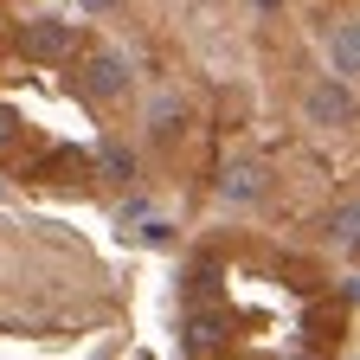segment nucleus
I'll use <instances>...</instances> for the list:
<instances>
[{"instance_id":"nucleus-5","label":"nucleus","mask_w":360,"mask_h":360,"mask_svg":"<svg viewBox=\"0 0 360 360\" xmlns=\"http://www.w3.org/2000/svg\"><path fill=\"white\" fill-rule=\"evenodd\" d=\"M322 45H328V58H335V77H354L360 71V45H354V26L347 20L322 26Z\"/></svg>"},{"instance_id":"nucleus-1","label":"nucleus","mask_w":360,"mask_h":360,"mask_svg":"<svg viewBox=\"0 0 360 360\" xmlns=\"http://www.w3.org/2000/svg\"><path fill=\"white\" fill-rule=\"evenodd\" d=\"M20 52L39 58V65H58V58L77 52V26H65V20H32V26H20Z\"/></svg>"},{"instance_id":"nucleus-7","label":"nucleus","mask_w":360,"mask_h":360,"mask_svg":"<svg viewBox=\"0 0 360 360\" xmlns=\"http://www.w3.org/2000/svg\"><path fill=\"white\" fill-rule=\"evenodd\" d=\"M180 116H187V110H180V103H174V97H161V103H155V116H148V122H155V135H174V122H180Z\"/></svg>"},{"instance_id":"nucleus-4","label":"nucleus","mask_w":360,"mask_h":360,"mask_svg":"<svg viewBox=\"0 0 360 360\" xmlns=\"http://www.w3.org/2000/svg\"><path fill=\"white\" fill-rule=\"evenodd\" d=\"M225 200H232V206H257L264 193H270V174L257 167V161H232V167H225V187H219Z\"/></svg>"},{"instance_id":"nucleus-6","label":"nucleus","mask_w":360,"mask_h":360,"mask_svg":"<svg viewBox=\"0 0 360 360\" xmlns=\"http://www.w3.org/2000/svg\"><path fill=\"white\" fill-rule=\"evenodd\" d=\"M97 174L122 187V180H135V155H129L122 142H103V155H97Z\"/></svg>"},{"instance_id":"nucleus-8","label":"nucleus","mask_w":360,"mask_h":360,"mask_svg":"<svg viewBox=\"0 0 360 360\" xmlns=\"http://www.w3.org/2000/svg\"><path fill=\"white\" fill-rule=\"evenodd\" d=\"M335 238H341V245L354 238V206H341V212H335Z\"/></svg>"},{"instance_id":"nucleus-2","label":"nucleus","mask_w":360,"mask_h":360,"mask_svg":"<svg viewBox=\"0 0 360 360\" xmlns=\"http://www.w3.org/2000/svg\"><path fill=\"white\" fill-rule=\"evenodd\" d=\"M84 90L90 97H122L129 90V58L110 52V45H90L84 52Z\"/></svg>"},{"instance_id":"nucleus-9","label":"nucleus","mask_w":360,"mask_h":360,"mask_svg":"<svg viewBox=\"0 0 360 360\" xmlns=\"http://www.w3.org/2000/svg\"><path fill=\"white\" fill-rule=\"evenodd\" d=\"M7 129H13V116H7V110H0V142H7Z\"/></svg>"},{"instance_id":"nucleus-3","label":"nucleus","mask_w":360,"mask_h":360,"mask_svg":"<svg viewBox=\"0 0 360 360\" xmlns=\"http://www.w3.org/2000/svg\"><path fill=\"white\" fill-rule=\"evenodd\" d=\"M309 122L315 129H347L354 122V97H347V77H328L309 90Z\"/></svg>"}]
</instances>
